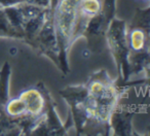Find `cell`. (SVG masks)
I'll return each instance as SVG.
<instances>
[{
    "label": "cell",
    "mask_w": 150,
    "mask_h": 136,
    "mask_svg": "<svg viewBox=\"0 0 150 136\" xmlns=\"http://www.w3.org/2000/svg\"><path fill=\"white\" fill-rule=\"evenodd\" d=\"M20 98L25 103L26 110L32 115H38L43 111L45 106V100L40 91L37 89H27L20 94Z\"/></svg>",
    "instance_id": "obj_1"
},
{
    "label": "cell",
    "mask_w": 150,
    "mask_h": 136,
    "mask_svg": "<svg viewBox=\"0 0 150 136\" xmlns=\"http://www.w3.org/2000/svg\"><path fill=\"white\" fill-rule=\"evenodd\" d=\"M5 111H6V113L9 117H21V115L27 113L25 103L23 102V100L20 97L11 99L5 105Z\"/></svg>",
    "instance_id": "obj_2"
},
{
    "label": "cell",
    "mask_w": 150,
    "mask_h": 136,
    "mask_svg": "<svg viewBox=\"0 0 150 136\" xmlns=\"http://www.w3.org/2000/svg\"><path fill=\"white\" fill-rule=\"evenodd\" d=\"M146 35L141 29H134L129 34V46L133 51L140 52L145 48Z\"/></svg>",
    "instance_id": "obj_3"
},
{
    "label": "cell",
    "mask_w": 150,
    "mask_h": 136,
    "mask_svg": "<svg viewBox=\"0 0 150 136\" xmlns=\"http://www.w3.org/2000/svg\"><path fill=\"white\" fill-rule=\"evenodd\" d=\"M80 4V11L88 17H94L101 11L100 0H82Z\"/></svg>",
    "instance_id": "obj_4"
},
{
    "label": "cell",
    "mask_w": 150,
    "mask_h": 136,
    "mask_svg": "<svg viewBox=\"0 0 150 136\" xmlns=\"http://www.w3.org/2000/svg\"><path fill=\"white\" fill-rule=\"evenodd\" d=\"M16 51H17V50H16L15 48H11V50H9V53H11V55H15V54H16Z\"/></svg>",
    "instance_id": "obj_5"
},
{
    "label": "cell",
    "mask_w": 150,
    "mask_h": 136,
    "mask_svg": "<svg viewBox=\"0 0 150 136\" xmlns=\"http://www.w3.org/2000/svg\"><path fill=\"white\" fill-rule=\"evenodd\" d=\"M141 1H148V0H141Z\"/></svg>",
    "instance_id": "obj_6"
}]
</instances>
